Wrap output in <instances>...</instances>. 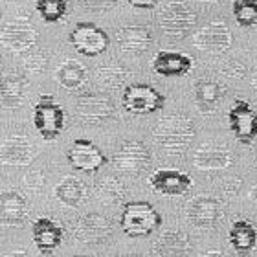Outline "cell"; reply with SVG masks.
Instances as JSON below:
<instances>
[{"label":"cell","instance_id":"cell-1","mask_svg":"<svg viewBox=\"0 0 257 257\" xmlns=\"http://www.w3.org/2000/svg\"><path fill=\"white\" fill-rule=\"evenodd\" d=\"M156 145L167 155H182L195 140V125L188 116L169 114L162 118L153 131Z\"/></svg>","mask_w":257,"mask_h":257},{"label":"cell","instance_id":"cell-7","mask_svg":"<svg viewBox=\"0 0 257 257\" xmlns=\"http://www.w3.org/2000/svg\"><path fill=\"white\" fill-rule=\"evenodd\" d=\"M121 105L127 112L145 116L164 108L166 97L149 85H128L121 96Z\"/></svg>","mask_w":257,"mask_h":257},{"label":"cell","instance_id":"cell-42","mask_svg":"<svg viewBox=\"0 0 257 257\" xmlns=\"http://www.w3.org/2000/svg\"><path fill=\"white\" fill-rule=\"evenodd\" d=\"M0 19H2V11H0Z\"/></svg>","mask_w":257,"mask_h":257},{"label":"cell","instance_id":"cell-30","mask_svg":"<svg viewBox=\"0 0 257 257\" xmlns=\"http://www.w3.org/2000/svg\"><path fill=\"white\" fill-rule=\"evenodd\" d=\"M231 13L239 26L250 28L257 24V0H233Z\"/></svg>","mask_w":257,"mask_h":257},{"label":"cell","instance_id":"cell-32","mask_svg":"<svg viewBox=\"0 0 257 257\" xmlns=\"http://www.w3.org/2000/svg\"><path fill=\"white\" fill-rule=\"evenodd\" d=\"M77 2L83 10L92 11V13H105L118 4V0H77Z\"/></svg>","mask_w":257,"mask_h":257},{"label":"cell","instance_id":"cell-29","mask_svg":"<svg viewBox=\"0 0 257 257\" xmlns=\"http://www.w3.org/2000/svg\"><path fill=\"white\" fill-rule=\"evenodd\" d=\"M96 193H97V198H99V202L101 204L114 206V204H118L119 200L125 197V188L121 186V182L116 180L114 177H107L97 184Z\"/></svg>","mask_w":257,"mask_h":257},{"label":"cell","instance_id":"cell-23","mask_svg":"<svg viewBox=\"0 0 257 257\" xmlns=\"http://www.w3.org/2000/svg\"><path fill=\"white\" fill-rule=\"evenodd\" d=\"M191 250L189 235L182 230H169L156 241L155 252L158 257H188Z\"/></svg>","mask_w":257,"mask_h":257},{"label":"cell","instance_id":"cell-12","mask_svg":"<svg viewBox=\"0 0 257 257\" xmlns=\"http://www.w3.org/2000/svg\"><path fill=\"white\" fill-rule=\"evenodd\" d=\"M231 32L224 22H209L195 33L193 44L208 54H224L231 46Z\"/></svg>","mask_w":257,"mask_h":257},{"label":"cell","instance_id":"cell-36","mask_svg":"<svg viewBox=\"0 0 257 257\" xmlns=\"http://www.w3.org/2000/svg\"><path fill=\"white\" fill-rule=\"evenodd\" d=\"M200 257H224L220 252H206V253H202Z\"/></svg>","mask_w":257,"mask_h":257},{"label":"cell","instance_id":"cell-39","mask_svg":"<svg viewBox=\"0 0 257 257\" xmlns=\"http://www.w3.org/2000/svg\"><path fill=\"white\" fill-rule=\"evenodd\" d=\"M253 86L257 88V68H255V72H253Z\"/></svg>","mask_w":257,"mask_h":257},{"label":"cell","instance_id":"cell-17","mask_svg":"<svg viewBox=\"0 0 257 257\" xmlns=\"http://www.w3.org/2000/svg\"><path fill=\"white\" fill-rule=\"evenodd\" d=\"M193 68V59L182 52L162 50L153 59V70L162 77H182Z\"/></svg>","mask_w":257,"mask_h":257},{"label":"cell","instance_id":"cell-18","mask_svg":"<svg viewBox=\"0 0 257 257\" xmlns=\"http://www.w3.org/2000/svg\"><path fill=\"white\" fill-rule=\"evenodd\" d=\"M116 43L123 54L142 55L153 44V33L147 26H123L116 32Z\"/></svg>","mask_w":257,"mask_h":257},{"label":"cell","instance_id":"cell-6","mask_svg":"<svg viewBox=\"0 0 257 257\" xmlns=\"http://www.w3.org/2000/svg\"><path fill=\"white\" fill-rule=\"evenodd\" d=\"M112 164L119 173L128 175V177H138V175H142L149 167L151 153L144 142H140V140H127L114 153Z\"/></svg>","mask_w":257,"mask_h":257},{"label":"cell","instance_id":"cell-38","mask_svg":"<svg viewBox=\"0 0 257 257\" xmlns=\"http://www.w3.org/2000/svg\"><path fill=\"white\" fill-rule=\"evenodd\" d=\"M252 200H253V202H257V184L253 186V189H252Z\"/></svg>","mask_w":257,"mask_h":257},{"label":"cell","instance_id":"cell-41","mask_svg":"<svg viewBox=\"0 0 257 257\" xmlns=\"http://www.w3.org/2000/svg\"><path fill=\"white\" fill-rule=\"evenodd\" d=\"M75 257H88V255H75Z\"/></svg>","mask_w":257,"mask_h":257},{"label":"cell","instance_id":"cell-25","mask_svg":"<svg viewBox=\"0 0 257 257\" xmlns=\"http://www.w3.org/2000/svg\"><path fill=\"white\" fill-rule=\"evenodd\" d=\"M224 86L220 85L219 81L213 79H200L195 85V101L197 107L200 108V112L209 114L213 112L220 99L224 97Z\"/></svg>","mask_w":257,"mask_h":257},{"label":"cell","instance_id":"cell-24","mask_svg":"<svg viewBox=\"0 0 257 257\" xmlns=\"http://www.w3.org/2000/svg\"><path fill=\"white\" fill-rule=\"evenodd\" d=\"M28 79L21 74H6L0 77V99L6 107H21L28 94Z\"/></svg>","mask_w":257,"mask_h":257},{"label":"cell","instance_id":"cell-31","mask_svg":"<svg viewBox=\"0 0 257 257\" xmlns=\"http://www.w3.org/2000/svg\"><path fill=\"white\" fill-rule=\"evenodd\" d=\"M35 10L44 22H59L68 11V0H37Z\"/></svg>","mask_w":257,"mask_h":257},{"label":"cell","instance_id":"cell-15","mask_svg":"<svg viewBox=\"0 0 257 257\" xmlns=\"http://www.w3.org/2000/svg\"><path fill=\"white\" fill-rule=\"evenodd\" d=\"M63 235H64L63 228L57 222H54L52 219H48V217H41L32 226L33 244L37 246V250L44 257L52 255L61 246Z\"/></svg>","mask_w":257,"mask_h":257},{"label":"cell","instance_id":"cell-43","mask_svg":"<svg viewBox=\"0 0 257 257\" xmlns=\"http://www.w3.org/2000/svg\"><path fill=\"white\" fill-rule=\"evenodd\" d=\"M208 2H215V0H208Z\"/></svg>","mask_w":257,"mask_h":257},{"label":"cell","instance_id":"cell-33","mask_svg":"<svg viewBox=\"0 0 257 257\" xmlns=\"http://www.w3.org/2000/svg\"><path fill=\"white\" fill-rule=\"evenodd\" d=\"M222 72H224V74H228V75H231V77H235V79H239V77H242V75H244L246 68H244V64H241L239 61H230L228 64H224Z\"/></svg>","mask_w":257,"mask_h":257},{"label":"cell","instance_id":"cell-26","mask_svg":"<svg viewBox=\"0 0 257 257\" xmlns=\"http://www.w3.org/2000/svg\"><path fill=\"white\" fill-rule=\"evenodd\" d=\"M57 83L66 90H77L85 85L88 79V72L79 61L75 59H66L59 68H57Z\"/></svg>","mask_w":257,"mask_h":257},{"label":"cell","instance_id":"cell-40","mask_svg":"<svg viewBox=\"0 0 257 257\" xmlns=\"http://www.w3.org/2000/svg\"><path fill=\"white\" fill-rule=\"evenodd\" d=\"M121 257H140V255H121Z\"/></svg>","mask_w":257,"mask_h":257},{"label":"cell","instance_id":"cell-13","mask_svg":"<svg viewBox=\"0 0 257 257\" xmlns=\"http://www.w3.org/2000/svg\"><path fill=\"white\" fill-rule=\"evenodd\" d=\"M149 186L167 197H182L193 188L189 175L177 169H156L149 177Z\"/></svg>","mask_w":257,"mask_h":257},{"label":"cell","instance_id":"cell-2","mask_svg":"<svg viewBox=\"0 0 257 257\" xmlns=\"http://www.w3.org/2000/svg\"><path fill=\"white\" fill-rule=\"evenodd\" d=\"M160 224V213L149 202H127L119 217V226L128 237H147Z\"/></svg>","mask_w":257,"mask_h":257},{"label":"cell","instance_id":"cell-19","mask_svg":"<svg viewBox=\"0 0 257 257\" xmlns=\"http://www.w3.org/2000/svg\"><path fill=\"white\" fill-rule=\"evenodd\" d=\"M35 145L26 136H11L0 147V160L10 166H26L35 158Z\"/></svg>","mask_w":257,"mask_h":257},{"label":"cell","instance_id":"cell-11","mask_svg":"<svg viewBox=\"0 0 257 257\" xmlns=\"http://www.w3.org/2000/svg\"><path fill=\"white\" fill-rule=\"evenodd\" d=\"M75 112L85 123L101 125L114 116V103L103 94H83L75 103Z\"/></svg>","mask_w":257,"mask_h":257},{"label":"cell","instance_id":"cell-10","mask_svg":"<svg viewBox=\"0 0 257 257\" xmlns=\"http://www.w3.org/2000/svg\"><path fill=\"white\" fill-rule=\"evenodd\" d=\"M66 160L74 169L83 173H96L107 164V156L90 140H75L66 153Z\"/></svg>","mask_w":257,"mask_h":257},{"label":"cell","instance_id":"cell-3","mask_svg":"<svg viewBox=\"0 0 257 257\" xmlns=\"http://www.w3.org/2000/svg\"><path fill=\"white\" fill-rule=\"evenodd\" d=\"M197 13L186 2H169L158 13L162 32L171 39H184L197 26Z\"/></svg>","mask_w":257,"mask_h":257},{"label":"cell","instance_id":"cell-28","mask_svg":"<svg viewBox=\"0 0 257 257\" xmlns=\"http://www.w3.org/2000/svg\"><path fill=\"white\" fill-rule=\"evenodd\" d=\"M96 79L105 88H119L128 79V72L118 64H105L96 70Z\"/></svg>","mask_w":257,"mask_h":257},{"label":"cell","instance_id":"cell-5","mask_svg":"<svg viewBox=\"0 0 257 257\" xmlns=\"http://www.w3.org/2000/svg\"><path fill=\"white\" fill-rule=\"evenodd\" d=\"M33 125L37 133L46 142H52L63 133L64 128V110L54 101V97L44 94L39 103L33 107Z\"/></svg>","mask_w":257,"mask_h":257},{"label":"cell","instance_id":"cell-27","mask_svg":"<svg viewBox=\"0 0 257 257\" xmlns=\"http://www.w3.org/2000/svg\"><path fill=\"white\" fill-rule=\"evenodd\" d=\"M55 195L59 198L61 202L64 206H70V208H74V206H79L83 202V198L86 195V188L85 184L77 180L74 177H66L63 178V182L55 188Z\"/></svg>","mask_w":257,"mask_h":257},{"label":"cell","instance_id":"cell-9","mask_svg":"<svg viewBox=\"0 0 257 257\" xmlns=\"http://www.w3.org/2000/svg\"><path fill=\"white\" fill-rule=\"evenodd\" d=\"M228 123L241 144L250 145L257 138V110L248 101L237 99L228 110Z\"/></svg>","mask_w":257,"mask_h":257},{"label":"cell","instance_id":"cell-20","mask_svg":"<svg viewBox=\"0 0 257 257\" xmlns=\"http://www.w3.org/2000/svg\"><path fill=\"white\" fill-rule=\"evenodd\" d=\"M231 151L226 145L219 144H204L197 149L195 155V166L202 171L209 169H224L231 166Z\"/></svg>","mask_w":257,"mask_h":257},{"label":"cell","instance_id":"cell-37","mask_svg":"<svg viewBox=\"0 0 257 257\" xmlns=\"http://www.w3.org/2000/svg\"><path fill=\"white\" fill-rule=\"evenodd\" d=\"M6 257H28L26 252H13V253H8Z\"/></svg>","mask_w":257,"mask_h":257},{"label":"cell","instance_id":"cell-16","mask_svg":"<svg viewBox=\"0 0 257 257\" xmlns=\"http://www.w3.org/2000/svg\"><path fill=\"white\" fill-rule=\"evenodd\" d=\"M74 233L79 241L86 242V244H99L110 237L112 222L103 215L88 213L75 222Z\"/></svg>","mask_w":257,"mask_h":257},{"label":"cell","instance_id":"cell-34","mask_svg":"<svg viewBox=\"0 0 257 257\" xmlns=\"http://www.w3.org/2000/svg\"><path fill=\"white\" fill-rule=\"evenodd\" d=\"M44 64H46V57H43L41 54H35V57H30L26 61V66L33 72H41L44 68Z\"/></svg>","mask_w":257,"mask_h":257},{"label":"cell","instance_id":"cell-22","mask_svg":"<svg viewBox=\"0 0 257 257\" xmlns=\"http://www.w3.org/2000/svg\"><path fill=\"white\" fill-rule=\"evenodd\" d=\"M231 248L239 255H248L252 253L257 246V228L246 219L235 220L228 233Z\"/></svg>","mask_w":257,"mask_h":257},{"label":"cell","instance_id":"cell-8","mask_svg":"<svg viewBox=\"0 0 257 257\" xmlns=\"http://www.w3.org/2000/svg\"><path fill=\"white\" fill-rule=\"evenodd\" d=\"M70 44L81 55L96 57V55H101L103 52H107L110 39H108L107 32L101 30L99 26H96V24L79 22L70 33Z\"/></svg>","mask_w":257,"mask_h":257},{"label":"cell","instance_id":"cell-4","mask_svg":"<svg viewBox=\"0 0 257 257\" xmlns=\"http://www.w3.org/2000/svg\"><path fill=\"white\" fill-rule=\"evenodd\" d=\"M0 44L15 54L28 52L37 44V30L26 17H13L0 26Z\"/></svg>","mask_w":257,"mask_h":257},{"label":"cell","instance_id":"cell-21","mask_svg":"<svg viewBox=\"0 0 257 257\" xmlns=\"http://www.w3.org/2000/svg\"><path fill=\"white\" fill-rule=\"evenodd\" d=\"M28 217L26 198L15 191L0 193V222L6 226H21Z\"/></svg>","mask_w":257,"mask_h":257},{"label":"cell","instance_id":"cell-14","mask_svg":"<svg viewBox=\"0 0 257 257\" xmlns=\"http://www.w3.org/2000/svg\"><path fill=\"white\" fill-rule=\"evenodd\" d=\"M220 213H222V206H220L219 200L213 197H206V195H200V197H195L193 200H189L188 208H186L188 220L193 226L202 228V230L217 224V220L220 219Z\"/></svg>","mask_w":257,"mask_h":257},{"label":"cell","instance_id":"cell-35","mask_svg":"<svg viewBox=\"0 0 257 257\" xmlns=\"http://www.w3.org/2000/svg\"><path fill=\"white\" fill-rule=\"evenodd\" d=\"M160 0H127V4H131L133 8L138 10H153Z\"/></svg>","mask_w":257,"mask_h":257}]
</instances>
